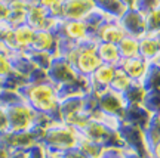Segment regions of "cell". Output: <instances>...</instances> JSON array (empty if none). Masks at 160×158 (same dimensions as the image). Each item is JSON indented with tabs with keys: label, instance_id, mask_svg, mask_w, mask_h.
Listing matches in <instances>:
<instances>
[{
	"label": "cell",
	"instance_id": "6da1fadb",
	"mask_svg": "<svg viewBox=\"0 0 160 158\" xmlns=\"http://www.w3.org/2000/svg\"><path fill=\"white\" fill-rule=\"evenodd\" d=\"M19 93L36 113L48 114L55 123H62L59 115L58 87L49 80L42 83H27Z\"/></svg>",
	"mask_w": 160,
	"mask_h": 158
},
{
	"label": "cell",
	"instance_id": "7a4b0ae2",
	"mask_svg": "<svg viewBox=\"0 0 160 158\" xmlns=\"http://www.w3.org/2000/svg\"><path fill=\"white\" fill-rule=\"evenodd\" d=\"M80 139V133L74 127L65 123H55L49 129L45 130V135L42 139V145L46 148L49 155L57 157L64 151H68L76 148Z\"/></svg>",
	"mask_w": 160,
	"mask_h": 158
},
{
	"label": "cell",
	"instance_id": "3957f363",
	"mask_svg": "<svg viewBox=\"0 0 160 158\" xmlns=\"http://www.w3.org/2000/svg\"><path fill=\"white\" fill-rule=\"evenodd\" d=\"M64 58L74 67L80 77H85V79H88L102 64L97 53V41L95 40H89L86 43L73 46L64 55Z\"/></svg>",
	"mask_w": 160,
	"mask_h": 158
},
{
	"label": "cell",
	"instance_id": "277c9868",
	"mask_svg": "<svg viewBox=\"0 0 160 158\" xmlns=\"http://www.w3.org/2000/svg\"><path fill=\"white\" fill-rule=\"evenodd\" d=\"M117 132H119V136L125 145L126 151L135 152L139 157L148 158V145L145 142L142 129H139L137 126L128 124V123H120Z\"/></svg>",
	"mask_w": 160,
	"mask_h": 158
},
{
	"label": "cell",
	"instance_id": "5b68a950",
	"mask_svg": "<svg viewBox=\"0 0 160 158\" xmlns=\"http://www.w3.org/2000/svg\"><path fill=\"white\" fill-rule=\"evenodd\" d=\"M48 79L57 87H61V86L74 83L82 77L64 56H53L51 67L48 68Z\"/></svg>",
	"mask_w": 160,
	"mask_h": 158
},
{
	"label": "cell",
	"instance_id": "8992f818",
	"mask_svg": "<svg viewBox=\"0 0 160 158\" xmlns=\"http://www.w3.org/2000/svg\"><path fill=\"white\" fill-rule=\"evenodd\" d=\"M6 113H8L9 130H12V132L28 130L34 124L36 111L25 101L6 108Z\"/></svg>",
	"mask_w": 160,
	"mask_h": 158
},
{
	"label": "cell",
	"instance_id": "52a82bcc",
	"mask_svg": "<svg viewBox=\"0 0 160 158\" xmlns=\"http://www.w3.org/2000/svg\"><path fill=\"white\" fill-rule=\"evenodd\" d=\"M97 9L95 0H62L61 19L64 21H85L92 11Z\"/></svg>",
	"mask_w": 160,
	"mask_h": 158
},
{
	"label": "cell",
	"instance_id": "ba28073f",
	"mask_svg": "<svg viewBox=\"0 0 160 158\" xmlns=\"http://www.w3.org/2000/svg\"><path fill=\"white\" fill-rule=\"evenodd\" d=\"M126 107L128 103L122 93H117L111 89H105L101 93H98V109L101 113L111 117H117L120 120Z\"/></svg>",
	"mask_w": 160,
	"mask_h": 158
},
{
	"label": "cell",
	"instance_id": "9c48e42d",
	"mask_svg": "<svg viewBox=\"0 0 160 158\" xmlns=\"http://www.w3.org/2000/svg\"><path fill=\"white\" fill-rule=\"evenodd\" d=\"M120 27L123 28L126 36L131 37H142L145 34V22H144V13L138 9H128L119 18Z\"/></svg>",
	"mask_w": 160,
	"mask_h": 158
},
{
	"label": "cell",
	"instance_id": "30bf717a",
	"mask_svg": "<svg viewBox=\"0 0 160 158\" xmlns=\"http://www.w3.org/2000/svg\"><path fill=\"white\" fill-rule=\"evenodd\" d=\"M116 69H117V67L107 65V64H101V65L88 77L89 90L95 92V93H101V92L105 90V89H110L111 81L114 79Z\"/></svg>",
	"mask_w": 160,
	"mask_h": 158
},
{
	"label": "cell",
	"instance_id": "8fae6325",
	"mask_svg": "<svg viewBox=\"0 0 160 158\" xmlns=\"http://www.w3.org/2000/svg\"><path fill=\"white\" fill-rule=\"evenodd\" d=\"M126 37V33L123 28L120 27L117 19H108L95 30L93 33V40L95 41H102V43H113V45H119L122 40Z\"/></svg>",
	"mask_w": 160,
	"mask_h": 158
},
{
	"label": "cell",
	"instance_id": "7c38bea8",
	"mask_svg": "<svg viewBox=\"0 0 160 158\" xmlns=\"http://www.w3.org/2000/svg\"><path fill=\"white\" fill-rule=\"evenodd\" d=\"M148 61H145L141 56H135L131 59H122L119 64V68L135 83H141L145 77L147 68H148Z\"/></svg>",
	"mask_w": 160,
	"mask_h": 158
},
{
	"label": "cell",
	"instance_id": "4fadbf2b",
	"mask_svg": "<svg viewBox=\"0 0 160 158\" xmlns=\"http://www.w3.org/2000/svg\"><path fill=\"white\" fill-rule=\"evenodd\" d=\"M30 50L36 52H46L51 53L53 56L58 55V36L52 31H46V30H39L34 34V40Z\"/></svg>",
	"mask_w": 160,
	"mask_h": 158
},
{
	"label": "cell",
	"instance_id": "5bb4252c",
	"mask_svg": "<svg viewBox=\"0 0 160 158\" xmlns=\"http://www.w3.org/2000/svg\"><path fill=\"white\" fill-rule=\"evenodd\" d=\"M153 114H150L142 105H128L125 111L120 117L122 123H128V124L137 126L139 129H145V126L148 124L150 118Z\"/></svg>",
	"mask_w": 160,
	"mask_h": 158
},
{
	"label": "cell",
	"instance_id": "9a60e30c",
	"mask_svg": "<svg viewBox=\"0 0 160 158\" xmlns=\"http://www.w3.org/2000/svg\"><path fill=\"white\" fill-rule=\"evenodd\" d=\"M139 56L148 62H154L160 56V41L157 36L144 34L139 37Z\"/></svg>",
	"mask_w": 160,
	"mask_h": 158
},
{
	"label": "cell",
	"instance_id": "2e32d148",
	"mask_svg": "<svg viewBox=\"0 0 160 158\" xmlns=\"http://www.w3.org/2000/svg\"><path fill=\"white\" fill-rule=\"evenodd\" d=\"M97 53L101 62L107 64V65H113V67H119L122 56L119 53V47L117 45L113 43H102V41H98L97 43Z\"/></svg>",
	"mask_w": 160,
	"mask_h": 158
},
{
	"label": "cell",
	"instance_id": "e0dca14e",
	"mask_svg": "<svg viewBox=\"0 0 160 158\" xmlns=\"http://www.w3.org/2000/svg\"><path fill=\"white\" fill-rule=\"evenodd\" d=\"M76 148L85 155V158H101L104 151H105V148H104L101 143L89 141V139H86L83 136H80Z\"/></svg>",
	"mask_w": 160,
	"mask_h": 158
},
{
	"label": "cell",
	"instance_id": "ac0fdd59",
	"mask_svg": "<svg viewBox=\"0 0 160 158\" xmlns=\"http://www.w3.org/2000/svg\"><path fill=\"white\" fill-rule=\"evenodd\" d=\"M144 90L151 92V90H159L160 89V65L157 62H150L145 77L141 81Z\"/></svg>",
	"mask_w": 160,
	"mask_h": 158
},
{
	"label": "cell",
	"instance_id": "d6986e66",
	"mask_svg": "<svg viewBox=\"0 0 160 158\" xmlns=\"http://www.w3.org/2000/svg\"><path fill=\"white\" fill-rule=\"evenodd\" d=\"M117 47H119V53L122 59H131V58L139 56V39L137 37L126 36L117 45Z\"/></svg>",
	"mask_w": 160,
	"mask_h": 158
},
{
	"label": "cell",
	"instance_id": "ffe728a7",
	"mask_svg": "<svg viewBox=\"0 0 160 158\" xmlns=\"http://www.w3.org/2000/svg\"><path fill=\"white\" fill-rule=\"evenodd\" d=\"M97 7L99 11H102L108 18L117 19V21H119V18L128 11L125 7V5H123L120 0H104V2L97 3Z\"/></svg>",
	"mask_w": 160,
	"mask_h": 158
},
{
	"label": "cell",
	"instance_id": "44dd1931",
	"mask_svg": "<svg viewBox=\"0 0 160 158\" xmlns=\"http://www.w3.org/2000/svg\"><path fill=\"white\" fill-rule=\"evenodd\" d=\"M144 136H145V142H147L148 148L160 141V114L151 115L148 124L144 129Z\"/></svg>",
	"mask_w": 160,
	"mask_h": 158
},
{
	"label": "cell",
	"instance_id": "7402d4cb",
	"mask_svg": "<svg viewBox=\"0 0 160 158\" xmlns=\"http://www.w3.org/2000/svg\"><path fill=\"white\" fill-rule=\"evenodd\" d=\"M144 22H145V34L159 36L160 34V6L153 11L144 13Z\"/></svg>",
	"mask_w": 160,
	"mask_h": 158
},
{
	"label": "cell",
	"instance_id": "603a6c76",
	"mask_svg": "<svg viewBox=\"0 0 160 158\" xmlns=\"http://www.w3.org/2000/svg\"><path fill=\"white\" fill-rule=\"evenodd\" d=\"M133 83H135V81H132V80L129 79V77H128V75H126V74L123 73L119 67H117L116 74H114V79H113V81H111L110 89H111V90H114V92H117V93L125 95L126 92L132 87Z\"/></svg>",
	"mask_w": 160,
	"mask_h": 158
},
{
	"label": "cell",
	"instance_id": "cb8c5ba5",
	"mask_svg": "<svg viewBox=\"0 0 160 158\" xmlns=\"http://www.w3.org/2000/svg\"><path fill=\"white\" fill-rule=\"evenodd\" d=\"M144 96H145V90H144L142 84L141 83H133L131 89L123 95V98H125L128 105H142Z\"/></svg>",
	"mask_w": 160,
	"mask_h": 158
},
{
	"label": "cell",
	"instance_id": "d4e9b609",
	"mask_svg": "<svg viewBox=\"0 0 160 158\" xmlns=\"http://www.w3.org/2000/svg\"><path fill=\"white\" fill-rule=\"evenodd\" d=\"M142 107L150 114H160V89L159 90L145 92Z\"/></svg>",
	"mask_w": 160,
	"mask_h": 158
},
{
	"label": "cell",
	"instance_id": "484cf974",
	"mask_svg": "<svg viewBox=\"0 0 160 158\" xmlns=\"http://www.w3.org/2000/svg\"><path fill=\"white\" fill-rule=\"evenodd\" d=\"M159 6H160V0H137V7L135 9L145 13V12L153 11V9L159 7Z\"/></svg>",
	"mask_w": 160,
	"mask_h": 158
},
{
	"label": "cell",
	"instance_id": "4316f807",
	"mask_svg": "<svg viewBox=\"0 0 160 158\" xmlns=\"http://www.w3.org/2000/svg\"><path fill=\"white\" fill-rule=\"evenodd\" d=\"M28 158H49V154L42 143H37L28 149Z\"/></svg>",
	"mask_w": 160,
	"mask_h": 158
},
{
	"label": "cell",
	"instance_id": "83f0119b",
	"mask_svg": "<svg viewBox=\"0 0 160 158\" xmlns=\"http://www.w3.org/2000/svg\"><path fill=\"white\" fill-rule=\"evenodd\" d=\"M9 130V121H8V113L6 108L0 105V135H3L5 132Z\"/></svg>",
	"mask_w": 160,
	"mask_h": 158
},
{
	"label": "cell",
	"instance_id": "f1b7e54d",
	"mask_svg": "<svg viewBox=\"0 0 160 158\" xmlns=\"http://www.w3.org/2000/svg\"><path fill=\"white\" fill-rule=\"evenodd\" d=\"M52 157H53V155H52ZM57 158H85V155L80 152L77 148H71L68 151H64L62 154L57 155Z\"/></svg>",
	"mask_w": 160,
	"mask_h": 158
},
{
	"label": "cell",
	"instance_id": "f546056e",
	"mask_svg": "<svg viewBox=\"0 0 160 158\" xmlns=\"http://www.w3.org/2000/svg\"><path fill=\"white\" fill-rule=\"evenodd\" d=\"M11 154H12V149L0 139V158H9Z\"/></svg>",
	"mask_w": 160,
	"mask_h": 158
},
{
	"label": "cell",
	"instance_id": "4dcf8cb0",
	"mask_svg": "<svg viewBox=\"0 0 160 158\" xmlns=\"http://www.w3.org/2000/svg\"><path fill=\"white\" fill-rule=\"evenodd\" d=\"M148 157L151 158H160V141L154 143L153 146L148 148Z\"/></svg>",
	"mask_w": 160,
	"mask_h": 158
},
{
	"label": "cell",
	"instance_id": "1f68e13d",
	"mask_svg": "<svg viewBox=\"0 0 160 158\" xmlns=\"http://www.w3.org/2000/svg\"><path fill=\"white\" fill-rule=\"evenodd\" d=\"M9 158H28V151H12Z\"/></svg>",
	"mask_w": 160,
	"mask_h": 158
},
{
	"label": "cell",
	"instance_id": "d6a6232c",
	"mask_svg": "<svg viewBox=\"0 0 160 158\" xmlns=\"http://www.w3.org/2000/svg\"><path fill=\"white\" fill-rule=\"evenodd\" d=\"M126 9H135L137 7V0H120Z\"/></svg>",
	"mask_w": 160,
	"mask_h": 158
},
{
	"label": "cell",
	"instance_id": "836d02e7",
	"mask_svg": "<svg viewBox=\"0 0 160 158\" xmlns=\"http://www.w3.org/2000/svg\"><path fill=\"white\" fill-rule=\"evenodd\" d=\"M125 158H144V157H139V155H137L135 152H131V151H125Z\"/></svg>",
	"mask_w": 160,
	"mask_h": 158
},
{
	"label": "cell",
	"instance_id": "e575fe53",
	"mask_svg": "<svg viewBox=\"0 0 160 158\" xmlns=\"http://www.w3.org/2000/svg\"><path fill=\"white\" fill-rule=\"evenodd\" d=\"M154 62H157V64H159V65H160V56H159V58H157V59H156Z\"/></svg>",
	"mask_w": 160,
	"mask_h": 158
},
{
	"label": "cell",
	"instance_id": "d590c367",
	"mask_svg": "<svg viewBox=\"0 0 160 158\" xmlns=\"http://www.w3.org/2000/svg\"><path fill=\"white\" fill-rule=\"evenodd\" d=\"M95 2H97V3H99V2H104V0H95Z\"/></svg>",
	"mask_w": 160,
	"mask_h": 158
},
{
	"label": "cell",
	"instance_id": "8d00e7d4",
	"mask_svg": "<svg viewBox=\"0 0 160 158\" xmlns=\"http://www.w3.org/2000/svg\"><path fill=\"white\" fill-rule=\"evenodd\" d=\"M157 39H159V41H160V34H159V36H157Z\"/></svg>",
	"mask_w": 160,
	"mask_h": 158
},
{
	"label": "cell",
	"instance_id": "74e56055",
	"mask_svg": "<svg viewBox=\"0 0 160 158\" xmlns=\"http://www.w3.org/2000/svg\"><path fill=\"white\" fill-rule=\"evenodd\" d=\"M49 158H57V157H52V155H49Z\"/></svg>",
	"mask_w": 160,
	"mask_h": 158
},
{
	"label": "cell",
	"instance_id": "f35d334b",
	"mask_svg": "<svg viewBox=\"0 0 160 158\" xmlns=\"http://www.w3.org/2000/svg\"><path fill=\"white\" fill-rule=\"evenodd\" d=\"M148 158H151V157H148Z\"/></svg>",
	"mask_w": 160,
	"mask_h": 158
}]
</instances>
